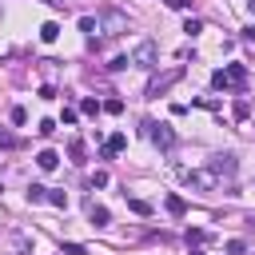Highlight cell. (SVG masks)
I'll use <instances>...</instances> for the list:
<instances>
[{
    "instance_id": "6da1fadb",
    "label": "cell",
    "mask_w": 255,
    "mask_h": 255,
    "mask_svg": "<svg viewBox=\"0 0 255 255\" xmlns=\"http://www.w3.org/2000/svg\"><path fill=\"white\" fill-rule=\"evenodd\" d=\"M211 84H215L219 92H239V88L247 84V68H243V64H227V68H219V72L211 76Z\"/></svg>"
},
{
    "instance_id": "7a4b0ae2",
    "label": "cell",
    "mask_w": 255,
    "mask_h": 255,
    "mask_svg": "<svg viewBox=\"0 0 255 255\" xmlns=\"http://www.w3.org/2000/svg\"><path fill=\"white\" fill-rule=\"evenodd\" d=\"M179 80H183V68H171V72H163V76H151V84H147V96H151V100H159V96H163L167 88H175Z\"/></svg>"
},
{
    "instance_id": "3957f363",
    "label": "cell",
    "mask_w": 255,
    "mask_h": 255,
    "mask_svg": "<svg viewBox=\"0 0 255 255\" xmlns=\"http://www.w3.org/2000/svg\"><path fill=\"white\" fill-rule=\"evenodd\" d=\"M207 171H211V175H235V171H239L235 151H219V155H211V159H207Z\"/></svg>"
},
{
    "instance_id": "277c9868",
    "label": "cell",
    "mask_w": 255,
    "mask_h": 255,
    "mask_svg": "<svg viewBox=\"0 0 255 255\" xmlns=\"http://www.w3.org/2000/svg\"><path fill=\"white\" fill-rule=\"evenodd\" d=\"M131 64H139V68H155V64H159V52H155V44H151V40L135 44V52H131Z\"/></svg>"
},
{
    "instance_id": "5b68a950",
    "label": "cell",
    "mask_w": 255,
    "mask_h": 255,
    "mask_svg": "<svg viewBox=\"0 0 255 255\" xmlns=\"http://www.w3.org/2000/svg\"><path fill=\"white\" fill-rule=\"evenodd\" d=\"M143 131H147L159 147H175V131H171L167 124H151V120H147V124H143Z\"/></svg>"
},
{
    "instance_id": "8992f818",
    "label": "cell",
    "mask_w": 255,
    "mask_h": 255,
    "mask_svg": "<svg viewBox=\"0 0 255 255\" xmlns=\"http://www.w3.org/2000/svg\"><path fill=\"white\" fill-rule=\"evenodd\" d=\"M124 147H128V135H124V131H116V135L104 143V159H112V155H116V151H124Z\"/></svg>"
},
{
    "instance_id": "52a82bcc",
    "label": "cell",
    "mask_w": 255,
    "mask_h": 255,
    "mask_svg": "<svg viewBox=\"0 0 255 255\" xmlns=\"http://www.w3.org/2000/svg\"><path fill=\"white\" fill-rule=\"evenodd\" d=\"M56 163H60V155H56L52 147H44V151L36 155V167H40V171H56Z\"/></svg>"
},
{
    "instance_id": "ba28073f",
    "label": "cell",
    "mask_w": 255,
    "mask_h": 255,
    "mask_svg": "<svg viewBox=\"0 0 255 255\" xmlns=\"http://www.w3.org/2000/svg\"><path fill=\"white\" fill-rule=\"evenodd\" d=\"M88 219H92L96 227H108V219H112V211H108V207H100V203H88Z\"/></svg>"
},
{
    "instance_id": "9c48e42d",
    "label": "cell",
    "mask_w": 255,
    "mask_h": 255,
    "mask_svg": "<svg viewBox=\"0 0 255 255\" xmlns=\"http://www.w3.org/2000/svg\"><path fill=\"white\" fill-rule=\"evenodd\" d=\"M104 28L116 36V32H124V28H128V20H124L120 12H104Z\"/></svg>"
},
{
    "instance_id": "30bf717a",
    "label": "cell",
    "mask_w": 255,
    "mask_h": 255,
    "mask_svg": "<svg viewBox=\"0 0 255 255\" xmlns=\"http://www.w3.org/2000/svg\"><path fill=\"white\" fill-rule=\"evenodd\" d=\"M56 36H60V24H56V20H48V24L40 28V40H44V44H56Z\"/></svg>"
},
{
    "instance_id": "8fae6325",
    "label": "cell",
    "mask_w": 255,
    "mask_h": 255,
    "mask_svg": "<svg viewBox=\"0 0 255 255\" xmlns=\"http://www.w3.org/2000/svg\"><path fill=\"white\" fill-rule=\"evenodd\" d=\"M163 207H167L171 215H183V211H187V203H183V195H167V199H163Z\"/></svg>"
},
{
    "instance_id": "7c38bea8",
    "label": "cell",
    "mask_w": 255,
    "mask_h": 255,
    "mask_svg": "<svg viewBox=\"0 0 255 255\" xmlns=\"http://www.w3.org/2000/svg\"><path fill=\"white\" fill-rule=\"evenodd\" d=\"M80 112H84V116H100V112H104V104H100V100H92V96H88V100H84V104H80Z\"/></svg>"
},
{
    "instance_id": "4fadbf2b",
    "label": "cell",
    "mask_w": 255,
    "mask_h": 255,
    "mask_svg": "<svg viewBox=\"0 0 255 255\" xmlns=\"http://www.w3.org/2000/svg\"><path fill=\"white\" fill-rule=\"evenodd\" d=\"M44 199H48V187L32 183V187H28V203H44Z\"/></svg>"
},
{
    "instance_id": "5bb4252c",
    "label": "cell",
    "mask_w": 255,
    "mask_h": 255,
    "mask_svg": "<svg viewBox=\"0 0 255 255\" xmlns=\"http://www.w3.org/2000/svg\"><path fill=\"white\" fill-rule=\"evenodd\" d=\"M128 207H131L135 215H151V203H147V199H128Z\"/></svg>"
},
{
    "instance_id": "9a60e30c",
    "label": "cell",
    "mask_w": 255,
    "mask_h": 255,
    "mask_svg": "<svg viewBox=\"0 0 255 255\" xmlns=\"http://www.w3.org/2000/svg\"><path fill=\"white\" fill-rule=\"evenodd\" d=\"M80 32H88V36H96V32H100V24H96L92 16H80Z\"/></svg>"
},
{
    "instance_id": "2e32d148",
    "label": "cell",
    "mask_w": 255,
    "mask_h": 255,
    "mask_svg": "<svg viewBox=\"0 0 255 255\" xmlns=\"http://www.w3.org/2000/svg\"><path fill=\"white\" fill-rule=\"evenodd\" d=\"M104 112H112V116H120V112H124V100H120V96H112V100H104Z\"/></svg>"
},
{
    "instance_id": "e0dca14e",
    "label": "cell",
    "mask_w": 255,
    "mask_h": 255,
    "mask_svg": "<svg viewBox=\"0 0 255 255\" xmlns=\"http://www.w3.org/2000/svg\"><path fill=\"white\" fill-rule=\"evenodd\" d=\"M191 243H195V247H199V243H207V231H199V227H191V231H187V247H191Z\"/></svg>"
},
{
    "instance_id": "ac0fdd59",
    "label": "cell",
    "mask_w": 255,
    "mask_h": 255,
    "mask_svg": "<svg viewBox=\"0 0 255 255\" xmlns=\"http://www.w3.org/2000/svg\"><path fill=\"white\" fill-rule=\"evenodd\" d=\"M48 203H52V207H68V195H64V191H48Z\"/></svg>"
},
{
    "instance_id": "d6986e66",
    "label": "cell",
    "mask_w": 255,
    "mask_h": 255,
    "mask_svg": "<svg viewBox=\"0 0 255 255\" xmlns=\"http://www.w3.org/2000/svg\"><path fill=\"white\" fill-rule=\"evenodd\" d=\"M243 251H247L243 239H227V255H243Z\"/></svg>"
},
{
    "instance_id": "ffe728a7",
    "label": "cell",
    "mask_w": 255,
    "mask_h": 255,
    "mask_svg": "<svg viewBox=\"0 0 255 255\" xmlns=\"http://www.w3.org/2000/svg\"><path fill=\"white\" fill-rule=\"evenodd\" d=\"M128 64H131V60H128V56H116V60H112V64H108V68H112V72H124V68H128Z\"/></svg>"
},
{
    "instance_id": "44dd1931",
    "label": "cell",
    "mask_w": 255,
    "mask_h": 255,
    "mask_svg": "<svg viewBox=\"0 0 255 255\" xmlns=\"http://www.w3.org/2000/svg\"><path fill=\"white\" fill-rule=\"evenodd\" d=\"M36 131H40V135H52V131H56V120H40V128H36Z\"/></svg>"
},
{
    "instance_id": "7402d4cb",
    "label": "cell",
    "mask_w": 255,
    "mask_h": 255,
    "mask_svg": "<svg viewBox=\"0 0 255 255\" xmlns=\"http://www.w3.org/2000/svg\"><path fill=\"white\" fill-rule=\"evenodd\" d=\"M235 120H247V100H235Z\"/></svg>"
},
{
    "instance_id": "603a6c76",
    "label": "cell",
    "mask_w": 255,
    "mask_h": 255,
    "mask_svg": "<svg viewBox=\"0 0 255 255\" xmlns=\"http://www.w3.org/2000/svg\"><path fill=\"white\" fill-rule=\"evenodd\" d=\"M12 124H28V112L24 108H12Z\"/></svg>"
},
{
    "instance_id": "cb8c5ba5",
    "label": "cell",
    "mask_w": 255,
    "mask_h": 255,
    "mask_svg": "<svg viewBox=\"0 0 255 255\" xmlns=\"http://www.w3.org/2000/svg\"><path fill=\"white\" fill-rule=\"evenodd\" d=\"M60 120H64V124H76V120H80V112H76V108H64V116H60Z\"/></svg>"
},
{
    "instance_id": "d4e9b609",
    "label": "cell",
    "mask_w": 255,
    "mask_h": 255,
    "mask_svg": "<svg viewBox=\"0 0 255 255\" xmlns=\"http://www.w3.org/2000/svg\"><path fill=\"white\" fill-rule=\"evenodd\" d=\"M92 187H108V171H96L92 175Z\"/></svg>"
},
{
    "instance_id": "484cf974",
    "label": "cell",
    "mask_w": 255,
    "mask_h": 255,
    "mask_svg": "<svg viewBox=\"0 0 255 255\" xmlns=\"http://www.w3.org/2000/svg\"><path fill=\"white\" fill-rule=\"evenodd\" d=\"M0 147H16V135L12 131H0Z\"/></svg>"
},
{
    "instance_id": "4316f807",
    "label": "cell",
    "mask_w": 255,
    "mask_h": 255,
    "mask_svg": "<svg viewBox=\"0 0 255 255\" xmlns=\"http://www.w3.org/2000/svg\"><path fill=\"white\" fill-rule=\"evenodd\" d=\"M167 4H171V8H179V12H183V8H191V0H167Z\"/></svg>"
},
{
    "instance_id": "83f0119b",
    "label": "cell",
    "mask_w": 255,
    "mask_h": 255,
    "mask_svg": "<svg viewBox=\"0 0 255 255\" xmlns=\"http://www.w3.org/2000/svg\"><path fill=\"white\" fill-rule=\"evenodd\" d=\"M243 40H255V24H251V28H243Z\"/></svg>"
},
{
    "instance_id": "f1b7e54d",
    "label": "cell",
    "mask_w": 255,
    "mask_h": 255,
    "mask_svg": "<svg viewBox=\"0 0 255 255\" xmlns=\"http://www.w3.org/2000/svg\"><path fill=\"white\" fill-rule=\"evenodd\" d=\"M247 12H251V16H255V0H247Z\"/></svg>"
},
{
    "instance_id": "f546056e",
    "label": "cell",
    "mask_w": 255,
    "mask_h": 255,
    "mask_svg": "<svg viewBox=\"0 0 255 255\" xmlns=\"http://www.w3.org/2000/svg\"><path fill=\"white\" fill-rule=\"evenodd\" d=\"M191 255H203V251H191Z\"/></svg>"
},
{
    "instance_id": "4dcf8cb0",
    "label": "cell",
    "mask_w": 255,
    "mask_h": 255,
    "mask_svg": "<svg viewBox=\"0 0 255 255\" xmlns=\"http://www.w3.org/2000/svg\"><path fill=\"white\" fill-rule=\"evenodd\" d=\"M0 191H4V187H0Z\"/></svg>"
}]
</instances>
